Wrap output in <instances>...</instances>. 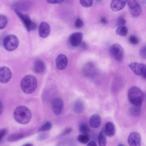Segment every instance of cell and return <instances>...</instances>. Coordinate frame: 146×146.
Returning <instances> with one entry per match:
<instances>
[{
  "instance_id": "cell-1",
  "label": "cell",
  "mask_w": 146,
  "mask_h": 146,
  "mask_svg": "<svg viewBox=\"0 0 146 146\" xmlns=\"http://www.w3.org/2000/svg\"><path fill=\"white\" fill-rule=\"evenodd\" d=\"M13 116L17 122L22 124H25L30 121L31 114L27 108L24 106H19L14 110Z\"/></svg>"
},
{
  "instance_id": "cell-2",
  "label": "cell",
  "mask_w": 146,
  "mask_h": 146,
  "mask_svg": "<svg viewBox=\"0 0 146 146\" xmlns=\"http://www.w3.org/2000/svg\"><path fill=\"white\" fill-rule=\"evenodd\" d=\"M37 86V81L33 76L28 75L22 79L21 87L22 91L27 94L33 93L36 90Z\"/></svg>"
},
{
  "instance_id": "cell-3",
  "label": "cell",
  "mask_w": 146,
  "mask_h": 146,
  "mask_svg": "<svg viewBox=\"0 0 146 146\" xmlns=\"http://www.w3.org/2000/svg\"><path fill=\"white\" fill-rule=\"evenodd\" d=\"M128 100L131 104L141 105L144 99L143 92L138 88L133 86L128 90L127 94Z\"/></svg>"
},
{
  "instance_id": "cell-4",
  "label": "cell",
  "mask_w": 146,
  "mask_h": 146,
  "mask_svg": "<svg viewBox=\"0 0 146 146\" xmlns=\"http://www.w3.org/2000/svg\"><path fill=\"white\" fill-rule=\"evenodd\" d=\"M19 44V40L17 37L13 35H8L4 38L3 45L5 48L9 51L16 49Z\"/></svg>"
},
{
  "instance_id": "cell-5",
  "label": "cell",
  "mask_w": 146,
  "mask_h": 146,
  "mask_svg": "<svg viewBox=\"0 0 146 146\" xmlns=\"http://www.w3.org/2000/svg\"><path fill=\"white\" fill-rule=\"evenodd\" d=\"M15 11L28 31H31L36 28V24L32 21L28 15L24 14L17 9L15 10Z\"/></svg>"
},
{
  "instance_id": "cell-6",
  "label": "cell",
  "mask_w": 146,
  "mask_h": 146,
  "mask_svg": "<svg viewBox=\"0 0 146 146\" xmlns=\"http://www.w3.org/2000/svg\"><path fill=\"white\" fill-rule=\"evenodd\" d=\"M110 52L112 56L117 61L121 62L123 60L124 50L119 44L115 43L113 44L110 48Z\"/></svg>"
},
{
  "instance_id": "cell-7",
  "label": "cell",
  "mask_w": 146,
  "mask_h": 146,
  "mask_svg": "<svg viewBox=\"0 0 146 146\" xmlns=\"http://www.w3.org/2000/svg\"><path fill=\"white\" fill-rule=\"evenodd\" d=\"M128 66L135 74L146 78V65L143 63L133 62L129 64Z\"/></svg>"
},
{
  "instance_id": "cell-8",
  "label": "cell",
  "mask_w": 146,
  "mask_h": 146,
  "mask_svg": "<svg viewBox=\"0 0 146 146\" xmlns=\"http://www.w3.org/2000/svg\"><path fill=\"white\" fill-rule=\"evenodd\" d=\"M97 69L94 64L91 62L86 63L84 66L82 72L86 77L92 78L94 77L97 74Z\"/></svg>"
},
{
  "instance_id": "cell-9",
  "label": "cell",
  "mask_w": 146,
  "mask_h": 146,
  "mask_svg": "<svg viewBox=\"0 0 146 146\" xmlns=\"http://www.w3.org/2000/svg\"><path fill=\"white\" fill-rule=\"evenodd\" d=\"M127 3L132 16L137 17L141 15V8L140 4L136 0H128Z\"/></svg>"
},
{
  "instance_id": "cell-10",
  "label": "cell",
  "mask_w": 146,
  "mask_h": 146,
  "mask_svg": "<svg viewBox=\"0 0 146 146\" xmlns=\"http://www.w3.org/2000/svg\"><path fill=\"white\" fill-rule=\"evenodd\" d=\"M51 104L54 113L57 115H60L62 112L64 106L62 100L59 97L54 98L51 101Z\"/></svg>"
},
{
  "instance_id": "cell-11",
  "label": "cell",
  "mask_w": 146,
  "mask_h": 146,
  "mask_svg": "<svg viewBox=\"0 0 146 146\" xmlns=\"http://www.w3.org/2000/svg\"><path fill=\"white\" fill-rule=\"evenodd\" d=\"M127 142L129 146H141V137L140 134L137 132H133L129 135Z\"/></svg>"
},
{
  "instance_id": "cell-12",
  "label": "cell",
  "mask_w": 146,
  "mask_h": 146,
  "mask_svg": "<svg viewBox=\"0 0 146 146\" xmlns=\"http://www.w3.org/2000/svg\"><path fill=\"white\" fill-rule=\"evenodd\" d=\"M12 77V73L10 69L5 66L0 68V82L2 83L8 82Z\"/></svg>"
},
{
  "instance_id": "cell-13",
  "label": "cell",
  "mask_w": 146,
  "mask_h": 146,
  "mask_svg": "<svg viewBox=\"0 0 146 146\" xmlns=\"http://www.w3.org/2000/svg\"><path fill=\"white\" fill-rule=\"evenodd\" d=\"M83 37V34L78 32L71 34L69 37V41L70 44L74 47L77 46L80 44Z\"/></svg>"
},
{
  "instance_id": "cell-14",
  "label": "cell",
  "mask_w": 146,
  "mask_h": 146,
  "mask_svg": "<svg viewBox=\"0 0 146 146\" xmlns=\"http://www.w3.org/2000/svg\"><path fill=\"white\" fill-rule=\"evenodd\" d=\"M55 62L56 67L58 69L60 70H64L67 65V58L65 55L60 54L56 57Z\"/></svg>"
},
{
  "instance_id": "cell-15",
  "label": "cell",
  "mask_w": 146,
  "mask_h": 146,
  "mask_svg": "<svg viewBox=\"0 0 146 146\" xmlns=\"http://www.w3.org/2000/svg\"><path fill=\"white\" fill-rule=\"evenodd\" d=\"M50 32V27L49 24L46 22H42L38 27V32L39 36L45 38L49 35Z\"/></svg>"
},
{
  "instance_id": "cell-16",
  "label": "cell",
  "mask_w": 146,
  "mask_h": 146,
  "mask_svg": "<svg viewBox=\"0 0 146 146\" xmlns=\"http://www.w3.org/2000/svg\"><path fill=\"white\" fill-rule=\"evenodd\" d=\"M126 2V0H112L110 4L111 8L113 11H117L120 10L124 7Z\"/></svg>"
},
{
  "instance_id": "cell-17",
  "label": "cell",
  "mask_w": 146,
  "mask_h": 146,
  "mask_svg": "<svg viewBox=\"0 0 146 146\" xmlns=\"http://www.w3.org/2000/svg\"><path fill=\"white\" fill-rule=\"evenodd\" d=\"M104 131L105 134L109 137H112L115 134V127L114 124L111 122L108 121L105 124Z\"/></svg>"
},
{
  "instance_id": "cell-18",
  "label": "cell",
  "mask_w": 146,
  "mask_h": 146,
  "mask_svg": "<svg viewBox=\"0 0 146 146\" xmlns=\"http://www.w3.org/2000/svg\"><path fill=\"white\" fill-rule=\"evenodd\" d=\"M33 68L35 73L41 74L43 73L45 70V64L42 60H37L34 62Z\"/></svg>"
},
{
  "instance_id": "cell-19",
  "label": "cell",
  "mask_w": 146,
  "mask_h": 146,
  "mask_svg": "<svg viewBox=\"0 0 146 146\" xmlns=\"http://www.w3.org/2000/svg\"><path fill=\"white\" fill-rule=\"evenodd\" d=\"M101 122V117L100 115L97 113L92 115L89 120V124L90 126L94 128H98L100 126Z\"/></svg>"
},
{
  "instance_id": "cell-20",
  "label": "cell",
  "mask_w": 146,
  "mask_h": 146,
  "mask_svg": "<svg viewBox=\"0 0 146 146\" xmlns=\"http://www.w3.org/2000/svg\"><path fill=\"white\" fill-rule=\"evenodd\" d=\"M141 110V105H136L131 104L129 108L130 114L134 117L139 116L140 114Z\"/></svg>"
},
{
  "instance_id": "cell-21",
  "label": "cell",
  "mask_w": 146,
  "mask_h": 146,
  "mask_svg": "<svg viewBox=\"0 0 146 146\" xmlns=\"http://www.w3.org/2000/svg\"><path fill=\"white\" fill-rule=\"evenodd\" d=\"M84 109V105L83 102L80 100H77L73 106V110L77 113H82Z\"/></svg>"
},
{
  "instance_id": "cell-22",
  "label": "cell",
  "mask_w": 146,
  "mask_h": 146,
  "mask_svg": "<svg viewBox=\"0 0 146 146\" xmlns=\"http://www.w3.org/2000/svg\"><path fill=\"white\" fill-rule=\"evenodd\" d=\"M25 137V135L22 133H15L10 135L8 137L7 141L10 142L17 141L23 139Z\"/></svg>"
},
{
  "instance_id": "cell-23",
  "label": "cell",
  "mask_w": 146,
  "mask_h": 146,
  "mask_svg": "<svg viewBox=\"0 0 146 146\" xmlns=\"http://www.w3.org/2000/svg\"><path fill=\"white\" fill-rule=\"evenodd\" d=\"M104 129H102L98 137V142L99 146H106V139Z\"/></svg>"
},
{
  "instance_id": "cell-24",
  "label": "cell",
  "mask_w": 146,
  "mask_h": 146,
  "mask_svg": "<svg viewBox=\"0 0 146 146\" xmlns=\"http://www.w3.org/2000/svg\"><path fill=\"white\" fill-rule=\"evenodd\" d=\"M79 130L82 134L87 135L89 131V127L87 123L85 122H82L80 125Z\"/></svg>"
},
{
  "instance_id": "cell-25",
  "label": "cell",
  "mask_w": 146,
  "mask_h": 146,
  "mask_svg": "<svg viewBox=\"0 0 146 146\" xmlns=\"http://www.w3.org/2000/svg\"><path fill=\"white\" fill-rule=\"evenodd\" d=\"M116 33L118 35L122 36H126L128 33V29L125 26L118 27L116 31Z\"/></svg>"
},
{
  "instance_id": "cell-26",
  "label": "cell",
  "mask_w": 146,
  "mask_h": 146,
  "mask_svg": "<svg viewBox=\"0 0 146 146\" xmlns=\"http://www.w3.org/2000/svg\"><path fill=\"white\" fill-rule=\"evenodd\" d=\"M52 127L51 123L49 121H47L39 128L38 131L40 132L47 131L50 130Z\"/></svg>"
},
{
  "instance_id": "cell-27",
  "label": "cell",
  "mask_w": 146,
  "mask_h": 146,
  "mask_svg": "<svg viewBox=\"0 0 146 146\" xmlns=\"http://www.w3.org/2000/svg\"><path fill=\"white\" fill-rule=\"evenodd\" d=\"M8 20L7 17L5 15L1 14L0 15V29H4L6 26Z\"/></svg>"
},
{
  "instance_id": "cell-28",
  "label": "cell",
  "mask_w": 146,
  "mask_h": 146,
  "mask_svg": "<svg viewBox=\"0 0 146 146\" xmlns=\"http://www.w3.org/2000/svg\"><path fill=\"white\" fill-rule=\"evenodd\" d=\"M78 141L80 143L86 144L88 143L90 139L89 137L87 135L80 134L78 135L77 137Z\"/></svg>"
},
{
  "instance_id": "cell-29",
  "label": "cell",
  "mask_w": 146,
  "mask_h": 146,
  "mask_svg": "<svg viewBox=\"0 0 146 146\" xmlns=\"http://www.w3.org/2000/svg\"><path fill=\"white\" fill-rule=\"evenodd\" d=\"M80 2L81 5L85 7H90L93 4V1L91 0H80Z\"/></svg>"
},
{
  "instance_id": "cell-30",
  "label": "cell",
  "mask_w": 146,
  "mask_h": 146,
  "mask_svg": "<svg viewBox=\"0 0 146 146\" xmlns=\"http://www.w3.org/2000/svg\"><path fill=\"white\" fill-rule=\"evenodd\" d=\"M129 41L130 44L134 45L137 44L139 42V40L137 36L133 35L129 36Z\"/></svg>"
},
{
  "instance_id": "cell-31",
  "label": "cell",
  "mask_w": 146,
  "mask_h": 146,
  "mask_svg": "<svg viewBox=\"0 0 146 146\" xmlns=\"http://www.w3.org/2000/svg\"><path fill=\"white\" fill-rule=\"evenodd\" d=\"M126 23V20L121 17L117 18L116 21V25L118 27L124 26Z\"/></svg>"
},
{
  "instance_id": "cell-32",
  "label": "cell",
  "mask_w": 146,
  "mask_h": 146,
  "mask_svg": "<svg viewBox=\"0 0 146 146\" xmlns=\"http://www.w3.org/2000/svg\"><path fill=\"white\" fill-rule=\"evenodd\" d=\"M139 55L142 58L146 59V46L141 48L139 51Z\"/></svg>"
},
{
  "instance_id": "cell-33",
  "label": "cell",
  "mask_w": 146,
  "mask_h": 146,
  "mask_svg": "<svg viewBox=\"0 0 146 146\" xmlns=\"http://www.w3.org/2000/svg\"><path fill=\"white\" fill-rule=\"evenodd\" d=\"M7 132V130L5 128H2L0 130V141L1 142L2 140L4 137Z\"/></svg>"
},
{
  "instance_id": "cell-34",
  "label": "cell",
  "mask_w": 146,
  "mask_h": 146,
  "mask_svg": "<svg viewBox=\"0 0 146 146\" xmlns=\"http://www.w3.org/2000/svg\"><path fill=\"white\" fill-rule=\"evenodd\" d=\"M84 23L83 21L80 19H78L75 22V25L77 28H80L83 27Z\"/></svg>"
},
{
  "instance_id": "cell-35",
  "label": "cell",
  "mask_w": 146,
  "mask_h": 146,
  "mask_svg": "<svg viewBox=\"0 0 146 146\" xmlns=\"http://www.w3.org/2000/svg\"><path fill=\"white\" fill-rule=\"evenodd\" d=\"M48 137V135L45 134H43L39 135L37 138V140L38 141H42L45 140Z\"/></svg>"
},
{
  "instance_id": "cell-36",
  "label": "cell",
  "mask_w": 146,
  "mask_h": 146,
  "mask_svg": "<svg viewBox=\"0 0 146 146\" xmlns=\"http://www.w3.org/2000/svg\"><path fill=\"white\" fill-rule=\"evenodd\" d=\"M72 131V129L70 127L67 128H66L63 131L61 135L63 136L68 135Z\"/></svg>"
},
{
  "instance_id": "cell-37",
  "label": "cell",
  "mask_w": 146,
  "mask_h": 146,
  "mask_svg": "<svg viewBox=\"0 0 146 146\" xmlns=\"http://www.w3.org/2000/svg\"><path fill=\"white\" fill-rule=\"evenodd\" d=\"M47 1L50 3L51 4H60L62 3L63 0H48Z\"/></svg>"
},
{
  "instance_id": "cell-38",
  "label": "cell",
  "mask_w": 146,
  "mask_h": 146,
  "mask_svg": "<svg viewBox=\"0 0 146 146\" xmlns=\"http://www.w3.org/2000/svg\"><path fill=\"white\" fill-rule=\"evenodd\" d=\"M87 146H97L96 143L94 141H91L87 145Z\"/></svg>"
},
{
  "instance_id": "cell-39",
  "label": "cell",
  "mask_w": 146,
  "mask_h": 146,
  "mask_svg": "<svg viewBox=\"0 0 146 146\" xmlns=\"http://www.w3.org/2000/svg\"><path fill=\"white\" fill-rule=\"evenodd\" d=\"M100 21L103 24H106L108 22L106 18L104 17H102L101 18Z\"/></svg>"
},
{
  "instance_id": "cell-40",
  "label": "cell",
  "mask_w": 146,
  "mask_h": 146,
  "mask_svg": "<svg viewBox=\"0 0 146 146\" xmlns=\"http://www.w3.org/2000/svg\"><path fill=\"white\" fill-rule=\"evenodd\" d=\"M80 45H81V47L85 49L87 47V45L84 42H81Z\"/></svg>"
},
{
  "instance_id": "cell-41",
  "label": "cell",
  "mask_w": 146,
  "mask_h": 146,
  "mask_svg": "<svg viewBox=\"0 0 146 146\" xmlns=\"http://www.w3.org/2000/svg\"><path fill=\"white\" fill-rule=\"evenodd\" d=\"M22 146H33V145L31 143H28L25 144Z\"/></svg>"
},
{
  "instance_id": "cell-42",
  "label": "cell",
  "mask_w": 146,
  "mask_h": 146,
  "mask_svg": "<svg viewBox=\"0 0 146 146\" xmlns=\"http://www.w3.org/2000/svg\"><path fill=\"white\" fill-rule=\"evenodd\" d=\"M117 146H125L121 144H119Z\"/></svg>"
},
{
  "instance_id": "cell-43",
  "label": "cell",
  "mask_w": 146,
  "mask_h": 146,
  "mask_svg": "<svg viewBox=\"0 0 146 146\" xmlns=\"http://www.w3.org/2000/svg\"><path fill=\"white\" fill-rule=\"evenodd\" d=\"M145 99H146V92L145 94Z\"/></svg>"
}]
</instances>
